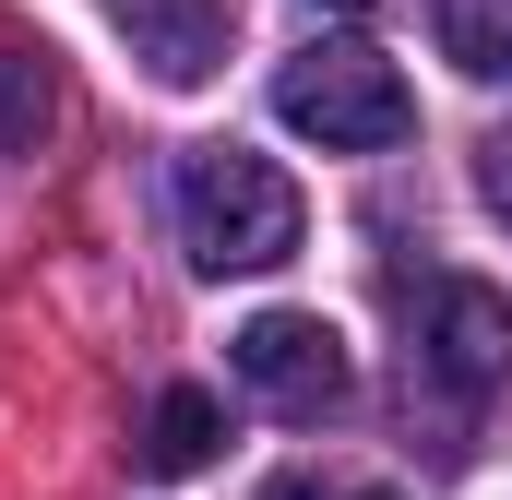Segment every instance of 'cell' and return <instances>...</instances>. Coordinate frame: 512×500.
I'll return each instance as SVG.
<instances>
[{
	"mask_svg": "<svg viewBox=\"0 0 512 500\" xmlns=\"http://www.w3.org/2000/svg\"><path fill=\"white\" fill-rule=\"evenodd\" d=\"M215 441H227V405H215L203 381H179V393H155V417H143V477H191V465H215Z\"/></svg>",
	"mask_w": 512,
	"mask_h": 500,
	"instance_id": "obj_6",
	"label": "cell"
},
{
	"mask_svg": "<svg viewBox=\"0 0 512 500\" xmlns=\"http://www.w3.org/2000/svg\"><path fill=\"white\" fill-rule=\"evenodd\" d=\"M298 179L251 143H191L179 155V250L203 274H274L298 250Z\"/></svg>",
	"mask_w": 512,
	"mask_h": 500,
	"instance_id": "obj_1",
	"label": "cell"
},
{
	"mask_svg": "<svg viewBox=\"0 0 512 500\" xmlns=\"http://www.w3.org/2000/svg\"><path fill=\"white\" fill-rule=\"evenodd\" d=\"M441 60L465 84H512V0H441Z\"/></svg>",
	"mask_w": 512,
	"mask_h": 500,
	"instance_id": "obj_8",
	"label": "cell"
},
{
	"mask_svg": "<svg viewBox=\"0 0 512 500\" xmlns=\"http://www.w3.org/2000/svg\"><path fill=\"white\" fill-rule=\"evenodd\" d=\"M48 131H60V72H48V48H12V36H0V143L36 155Z\"/></svg>",
	"mask_w": 512,
	"mask_h": 500,
	"instance_id": "obj_7",
	"label": "cell"
},
{
	"mask_svg": "<svg viewBox=\"0 0 512 500\" xmlns=\"http://www.w3.org/2000/svg\"><path fill=\"white\" fill-rule=\"evenodd\" d=\"M417 370L441 381L453 405H489L512 381V298L477 286V274H441V286L417 298Z\"/></svg>",
	"mask_w": 512,
	"mask_h": 500,
	"instance_id": "obj_4",
	"label": "cell"
},
{
	"mask_svg": "<svg viewBox=\"0 0 512 500\" xmlns=\"http://www.w3.org/2000/svg\"><path fill=\"white\" fill-rule=\"evenodd\" d=\"M108 24L131 36V60H143L155 84H203V72L227 60L239 0H108Z\"/></svg>",
	"mask_w": 512,
	"mask_h": 500,
	"instance_id": "obj_5",
	"label": "cell"
},
{
	"mask_svg": "<svg viewBox=\"0 0 512 500\" xmlns=\"http://www.w3.org/2000/svg\"><path fill=\"white\" fill-rule=\"evenodd\" d=\"M227 370L251 405L274 417H334L346 393H358V358H346V334L322 322V310H251L239 334H227Z\"/></svg>",
	"mask_w": 512,
	"mask_h": 500,
	"instance_id": "obj_3",
	"label": "cell"
},
{
	"mask_svg": "<svg viewBox=\"0 0 512 500\" xmlns=\"http://www.w3.org/2000/svg\"><path fill=\"white\" fill-rule=\"evenodd\" d=\"M262 500H322V489H310V477H274V489H262Z\"/></svg>",
	"mask_w": 512,
	"mask_h": 500,
	"instance_id": "obj_10",
	"label": "cell"
},
{
	"mask_svg": "<svg viewBox=\"0 0 512 500\" xmlns=\"http://www.w3.org/2000/svg\"><path fill=\"white\" fill-rule=\"evenodd\" d=\"M477 191H489V203L512 215V143H489V167H477Z\"/></svg>",
	"mask_w": 512,
	"mask_h": 500,
	"instance_id": "obj_9",
	"label": "cell"
},
{
	"mask_svg": "<svg viewBox=\"0 0 512 500\" xmlns=\"http://www.w3.org/2000/svg\"><path fill=\"white\" fill-rule=\"evenodd\" d=\"M358 500H393V489H358Z\"/></svg>",
	"mask_w": 512,
	"mask_h": 500,
	"instance_id": "obj_11",
	"label": "cell"
},
{
	"mask_svg": "<svg viewBox=\"0 0 512 500\" xmlns=\"http://www.w3.org/2000/svg\"><path fill=\"white\" fill-rule=\"evenodd\" d=\"M274 120L298 131V143H322V155H382V143L417 131V96H405V72L370 36H310L274 72Z\"/></svg>",
	"mask_w": 512,
	"mask_h": 500,
	"instance_id": "obj_2",
	"label": "cell"
}]
</instances>
